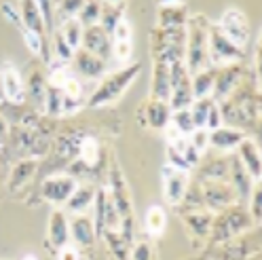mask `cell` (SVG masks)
Segmentation results:
<instances>
[{"instance_id":"ba28073f","label":"cell","mask_w":262,"mask_h":260,"mask_svg":"<svg viewBox=\"0 0 262 260\" xmlns=\"http://www.w3.org/2000/svg\"><path fill=\"white\" fill-rule=\"evenodd\" d=\"M239 78H241V68L237 63H226V66H220L216 70V78H214V87H211V93L214 102H222L226 100L228 93H233L235 85H239Z\"/></svg>"},{"instance_id":"cb8c5ba5","label":"cell","mask_w":262,"mask_h":260,"mask_svg":"<svg viewBox=\"0 0 262 260\" xmlns=\"http://www.w3.org/2000/svg\"><path fill=\"white\" fill-rule=\"evenodd\" d=\"M34 171H36V159H26L21 163H17V167L11 174V182H9L11 190H17L19 186H24L34 176Z\"/></svg>"},{"instance_id":"8992f818","label":"cell","mask_w":262,"mask_h":260,"mask_svg":"<svg viewBox=\"0 0 262 260\" xmlns=\"http://www.w3.org/2000/svg\"><path fill=\"white\" fill-rule=\"evenodd\" d=\"M85 51L102 57V59H108V55L112 53V42H110V34L100 26V24H93V26H87L83 30V40H80Z\"/></svg>"},{"instance_id":"44dd1931","label":"cell","mask_w":262,"mask_h":260,"mask_svg":"<svg viewBox=\"0 0 262 260\" xmlns=\"http://www.w3.org/2000/svg\"><path fill=\"white\" fill-rule=\"evenodd\" d=\"M216 66H207L199 72H194V78L190 80V85H192V95L194 97H205L211 93V87H214V78H216Z\"/></svg>"},{"instance_id":"8fae6325","label":"cell","mask_w":262,"mask_h":260,"mask_svg":"<svg viewBox=\"0 0 262 260\" xmlns=\"http://www.w3.org/2000/svg\"><path fill=\"white\" fill-rule=\"evenodd\" d=\"M72 59H74L76 72H80L87 78H100V76L106 74V59L85 51V49H76Z\"/></svg>"},{"instance_id":"83f0119b","label":"cell","mask_w":262,"mask_h":260,"mask_svg":"<svg viewBox=\"0 0 262 260\" xmlns=\"http://www.w3.org/2000/svg\"><path fill=\"white\" fill-rule=\"evenodd\" d=\"M121 19H123V7H121V3H104L100 21H97V24H100L108 32V34H110L112 28L117 26Z\"/></svg>"},{"instance_id":"60d3db41","label":"cell","mask_w":262,"mask_h":260,"mask_svg":"<svg viewBox=\"0 0 262 260\" xmlns=\"http://www.w3.org/2000/svg\"><path fill=\"white\" fill-rule=\"evenodd\" d=\"M188 224H190L199 235H205L207 229L211 226V218H209V216H190V218H188Z\"/></svg>"},{"instance_id":"277c9868","label":"cell","mask_w":262,"mask_h":260,"mask_svg":"<svg viewBox=\"0 0 262 260\" xmlns=\"http://www.w3.org/2000/svg\"><path fill=\"white\" fill-rule=\"evenodd\" d=\"M243 57L241 47L228 40L218 26H209V63L211 66H226V63H235Z\"/></svg>"},{"instance_id":"9c48e42d","label":"cell","mask_w":262,"mask_h":260,"mask_svg":"<svg viewBox=\"0 0 262 260\" xmlns=\"http://www.w3.org/2000/svg\"><path fill=\"white\" fill-rule=\"evenodd\" d=\"M0 85H3V97H7L11 104H24L26 85H24L21 74L17 72V68H15L13 63H5L3 66Z\"/></svg>"},{"instance_id":"bcb514c9","label":"cell","mask_w":262,"mask_h":260,"mask_svg":"<svg viewBox=\"0 0 262 260\" xmlns=\"http://www.w3.org/2000/svg\"><path fill=\"white\" fill-rule=\"evenodd\" d=\"M7 132H9V127H7V119H5L3 112H0V142H3V140L7 138Z\"/></svg>"},{"instance_id":"8d00e7d4","label":"cell","mask_w":262,"mask_h":260,"mask_svg":"<svg viewBox=\"0 0 262 260\" xmlns=\"http://www.w3.org/2000/svg\"><path fill=\"white\" fill-rule=\"evenodd\" d=\"M110 36H114V40H131V24L123 17L117 26L112 28L110 32Z\"/></svg>"},{"instance_id":"e575fe53","label":"cell","mask_w":262,"mask_h":260,"mask_svg":"<svg viewBox=\"0 0 262 260\" xmlns=\"http://www.w3.org/2000/svg\"><path fill=\"white\" fill-rule=\"evenodd\" d=\"M53 51H55V57L57 59H61V61H70L72 59V55H74V51L70 49V45L63 40V36L59 34V32H55V36H53Z\"/></svg>"},{"instance_id":"681fc988","label":"cell","mask_w":262,"mask_h":260,"mask_svg":"<svg viewBox=\"0 0 262 260\" xmlns=\"http://www.w3.org/2000/svg\"><path fill=\"white\" fill-rule=\"evenodd\" d=\"M106 3H123V0H106Z\"/></svg>"},{"instance_id":"836d02e7","label":"cell","mask_w":262,"mask_h":260,"mask_svg":"<svg viewBox=\"0 0 262 260\" xmlns=\"http://www.w3.org/2000/svg\"><path fill=\"white\" fill-rule=\"evenodd\" d=\"M36 5L42 13L47 32H53L55 30V0H36Z\"/></svg>"},{"instance_id":"7a4b0ae2","label":"cell","mask_w":262,"mask_h":260,"mask_svg":"<svg viewBox=\"0 0 262 260\" xmlns=\"http://www.w3.org/2000/svg\"><path fill=\"white\" fill-rule=\"evenodd\" d=\"M138 74H140V63H134V66H127V68L112 72L110 76H106L102 80V85L95 89V93L89 100V106L97 108V106H106L114 100H119V97L127 91V87L136 80Z\"/></svg>"},{"instance_id":"4316f807","label":"cell","mask_w":262,"mask_h":260,"mask_svg":"<svg viewBox=\"0 0 262 260\" xmlns=\"http://www.w3.org/2000/svg\"><path fill=\"white\" fill-rule=\"evenodd\" d=\"M83 26H80V21L76 19V17H72V19H66L63 24H61V30H59V34L63 36V40L70 45V49L72 51H76V49L80 47V40H83Z\"/></svg>"},{"instance_id":"4dcf8cb0","label":"cell","mask_w":262,"mask_h":260,"mask_svg":"<svg viewBox=\"0 0 262 260\" xmlns=\"http://www.w3.org/2000/svg\"><path fill=\"white\" fill-rule=\"evenodd\" d=\"M211 104H214V100L211 97H196V102L192 104V108L188 110L190 117H192V123L194 127H205V121H207V112L211 108Z\"/></svg>"},{"instance_id":"816d5d0a","label":"cell","mask_w":262,"mask_h":260,"mask_svg":"<svg viewBox=\"0 0 262 260\" xmlns=\"http://www.w3.org/2000/svg\"><path fill=\"white\" fill-rule=\"evenodd\" d=\"M55 3H57V0H55Z\"/></svg>"},{"instance_id":"7402d4cb","label":"cell","mask_w":262,"mask_h":260,"mask_svg":"<svg viewBox=\"0 0 262 260\" xmlns=\"http://www.w3.org/2000/svg\"><path fill=\"white\" fill-rule=\"evenodd\" d=\"M93 199H95L93 188H87V186H76V188H74V192L70 194V199L66 201V203H68V209H70V212H74V214H83L85 209L93 203Z\"/></svg>"},{"instance_id":"f907efd6","label":"cell","mask_w":262,"mask_h":260,"mask_svg":"<svg viewBox=\"0 0 262 260\" xmlns=\"http://www.w3.org/2000/svg\"><path fill=\"white\" fill-rule=\"evenodd\" d=\"M0 100H3V85H0Z\"/></svg>"},{"instance_id":"52a82bcc","label":"cell","mask_w":262,"mask_h":260,"mask_svg":"<svg viewBox=\"0 0 262 260\" xmlns=\"http://www.w3.org/2000/svg\"><path fill=\"white\" fill-rule=\"evenodd\" d=\"M163 184H165V199L171 205H178L188 190V174L184 169H176L167 165L163 169Z\"/></svg>"},{"instance_id":"ffe728a7","label":"cell","mask_w":262,"mask_h":260,"mask_svg":"<svg viewBox=\"0 0 262 260\" xmlns=\"http://www.w3.org/2000/svg\"><path fill=\"white\" fill-rule=\"evenodd\" d=\"M171 119V108L167 102L161 100H152L148 106H146V121L152 129H163Z\"/></svg>"},{"instance_id":"9a60e30c","label":"cell","mask_w":262,"mask_h":260,"mask_svg":"<svg viewBox=\"0 0 262 260\" xmlns=\"http://www.w3.org/2000/svg\"><path fill=\"white\" fill-rule=\"evenodd\" d=\"M68 239H70V224L66 220V214L55 209L51 214V220H49V241L55 250L68 246Z\"/></svg>"},{"instance_id":"ee69618b","label":"cell","mask_w":262,"mask_h":260,"mask_svg":"<svg viewBox=\"0 0 262 260\" xmlns=\"http://www.w3.org/2000/svg\"><path fill=\"white\" fill-rule=\"evenodd\" d=\"M134 260H150L152 258V252H150V246L148 243H138L134 248V254H131Z\"/></svg>"},{"instance_id":"1f68e13d","label":"cell","mask_w":262,"mask_h":260,"mask_svg":"<svg viewBox=\"0 0 262 260\" xmlns=\"http://www.w3.org/2000/svg\"><path fill=\"white\" fill-rule=\"evenodd\" d=\"M169 123H173L178 129H180V134L182 136H190L194 132V123H192V117H190V112L188 108H182V110H171V119Z\"/></svg>"},{"instance_id":"ab89813d","label":"cell","mask_w":262,"mask_h":260,"mask_svg":"<svg viewBox=\"0 0 262 260\" xmlns=\"http://www.w3.org/2000/svg\"><path fill=\"white\" fill-rule=\"evenodd\" d=\"M252 218L254 220H260L262 216V188L260 186H254L252 188Z\"/></svg>"},{"instance_id":"d4e9b609","label":"cell","mask_w":262,"mask_h":260,"mask_svg":"<svg viewBox=\"0 0 262 260\" xmlns=\"http://www.w3.org/2000/svg\"><path fill=\"white\" fill-rule=\"evenodd\" d=\"M28 95L32 104L36 108H45V97H47V85H45V78L40 72H32L30 80H28Z\"/></svg>"},{"instance_id":"f6af8a7d","label":"cell","mask_w":262,"mask_h":260,"mask_svg":"<svg viewBox=\"0 0 262 260\" xmlns=\"http://www.w3.org/2000/svg\"><path fill=\"white\" fill-rule=\"evenodd\" d=\"M57 260H78V250L70 248V246H63V248H59Z\"/></svg>"},{"instance_id":"603a6c76","label":"cell","mask_w":262,"mask_h":260,"mask_svg":"<svg viewBox=\"0 0 262 260\" xmlns=\"http://www.w3.org/2000/svg\"><path fill=\"white\" fill-rule=\"evenodd\" d=\"M231 167H233V169L228 171V174H231V178H233V186H235V190L241 194V197H248V194L252 192V176L248 174V169L241 165V161H239V159L233 161V165H231Z\"/></svg>"},{"instance_id":"5b68a950","label":"cell","mask_w":262,"mask_h":260,"mask_svg":"<svg viewBox=\"0 0 262 260\" xmlns=\"http://www.w3.org/2000/svg\"><path fill=\"white\" fill-rule=\"evenodd\" d=\"M222 34L235 42L237 47H245V42L250 40V21L245 17V13L239 11V9H226L220 17V24H218Z\"/></svg>"},{"instance_id":"3957f363","label":"cell","mask_w":262,"mask_h":260,"mask_svg":"<svg viewBox=\"0 0 262 260\" xmlns=\"http://www.w3.org/2000/svg\"><path fill=\"white\" fill-rule=\"evenodd\" d=\"M184 42H186V30L184 28H165L152 34V49H155V61L171 63L182 61L184 57Z\"/></svg>"},{"instance_id":"f546056e","label":"cell","mask_w":262,"mask_h":260,"mask_svg":"<svg viewBox=\"0 0 262 260\" xmlns=\"http://www.w3.org/2000/svg\"><path fill=\"white\" fill-rule=\"evenodd\" d=\"M85 0H57L55 3V24H63L66 19H72L78 15Z\"/></svg>"},{"instance_id":"f35d334b","label":"cell","mask_w":262,"mask_h":260,"mask_svg":"<svg viewBox=\"0 0 262 260\" xmlns=\"http://www.w3.org/2000/svg\"><path fill=\"white\" fill-rule=\"evenodd\" d=\"M220 125H222V112H220L218 102H214V104H211V108H209V112H207L205 127H209L211 132H214V129H218Z\"/></svg>"},{"instance_id":"74e56055","label":"cell","mask_w":262,"mask_h":260,"mask_svg":"<svg viewBox=\"0 0 262 260\" xmlns=\"http://www.w3.org/2000/svg\"><path fill=\"white\" fill-rule=\"evenodd\" d=\"M112 53L119 61H127L131 57V40H117L112 45Z\"/></svg>"},{"instance_id":"484cf974","label":"cell","mask_w":262,"mask_h":260,"mask_svg":"<svg viewBox=\"0 0 262 260\" xmlns=\"http://www.w3.org/2000/svg\"><path fill=\"white\" fill-rule=\"evenodd\" d=\"M102 7H104V0H85V5L80 7L76 19L80 21V26L87 28L100 21V15H102Z\"/></svg>"},{"instance_id":"7bdbcfd3","label":"cell","mask_w":262,"mask_h":260,"mask_svg":"<svg viewBox=\"0 0 262 260\" xmlns=\"http://www.w3.org/2000/svg\"><path fill=\"white\" fill-rule=\"evenodd\" d=\"M167 157H169V165H171V167H176V169H184V171H186V169L190 167V165L186 163V159H184L182 155H180V153L173 148V146H169Z\"/></svg>"},{"instance_id":"f1b7e54d","label":"cell","mask_w":262,"mask_h":260,"mask_svg":"<svg viewBox=\"0 0 262 260\" xmlns=\"http://www.w3.org/2000/svg\"><path fill=\"white\" fill-rule=\"evenodd\" d=\"M165 224H167V216L161 205H152L146 212V229H148L150 235H161L165 231Z\"/></svg>"},{"instance_id":"6da1fadb","label":"cell","mask_w":262,"mask_h":260,"mask_svg":"<svg viewBox=\"0 0 262 260\" xmlns=\"http://www.w3.org/2000/svg\"><path fill=\"white\" fill-rule=\"evenodd\" d=\"M209 26L211 24L201 13L186 19L184 55H186L188 74H194L209 66Z\"/></svg>"},{"instance_id":"d590c367","label":"cell","mask_w":262,"mask_h":260,"mask_svg":"<svg viewBox=\"0 0 262 260\" xmlns=\"http://www.w3.org/2000/svg\"><path fill=\"white\" fill-rule=\"evenodd\" d=\"M188 140H190V144H192L199 153H203L207 146H209V134L205 132V127H196L194 132L188 136Z\"/></svg>"},{"instance_id":"ac0fdd59","label":"cell","mask_w":262,"mask_h":260,"mask_svg":"<svg viewBox=\"0 0 262 260\" xmlns=\"http://www.w3.org/2000/svg\"><path fill=\"white\" fill-rule=\"evenodd\" d=\"M169 66L155 61V76H152V100L169 102Z\"/></svg>"},{"instance_id":"d6986e66","label":"cell","mask_w":262,"mask_h":260,"mask_svg":"<svg viewBox=\"0 0 262 260\" xmlns=\"http://www.w3.org/2000/svg\"><path fill=\"white\" fill-rule=\"evenodd\" d=\"M70 235L72 239L78 243V246H91L93 243V237H95V226L91 222V218L87 216H76L72 222H70Z\"/></svg>"},{"instance_id":"4fadbf2b","label":"cell","mask_w":262,"mask_h":260,"mask_svg":"<svg viewBox=\"0 0 262 260\" xmlns=\"http://www.w3.org/2000/svg\"><path fill=\"white\" fill-rule=\"evenodd\" d=\"M203 194H205V203L209 207H226L228 203L233 201V197H235L233 186L224 184L222 180H209V182H205Z\"/></svg>"},{"instance_id":"d6a6232c","label":"cell","mask_w":262,"mask_h":260,"mask_svg":"<svg viewBox=\"0 0 262 260\" xmlns=\"http://www.w3.org/2000/svg\"><path fill=\"white\" fill-rule=\"evenodd\" d=\"M78 155H80V159H83L87 165H93L97 161V155H100L97 142L93 138H83V140H80V146H78Z\"/></svg>"},{"instance_id":"c3c4849f","label":"cell","mask_w":262,"mask_h":260,"mask_svg":"<svg viewBox=\"0 0 262 260\" xmlns=\"http://www.w3.org/2000/svg\"><path fill=\"white\" fill-rule=\"evenodd\" d=\"M24 260H36V258H34V256H26Z\"/></svg>"},{"instance_id":"7dc6e473","label":"cell","mask_w":262,"mask_h":260,"mask_svg":"<svg viewBox=\"0 0 262 260\" xmlns=\"http://www.w3.org/2000/svg\"><path fill=\"white\" fill-rule=\"evenodd\" d=\"M188 0H157V5H186Z\"/></svg>"},{"instance_id":"e0dca14e","label":"cell","mask_w":262,"mask_h":260,"mask_svg":"<svg viewBox=\"0 0 262 260\" xmlns=\"http://www.w3.org/2000/svg\"><path fill=\"white\" fill-rule=\"evenodd\" d=\"M241 140H243L241 132L231 129V127H222V125L209 134V144L218 150H233L241 144Z\"/></svg>"},{"instance_id":"5bb4252c","label":"cell","mask_w":262,"mask_h":260,"mask_svg":"<svg viewBox=\"0 0 262 260\" xmlns=\"http://www.w3.org/2000/svg\"><path fill=\"white\" fill-rule=\"evenodd\" d=\"M188 19L186 5H161L157 15V26L161 30L165 28H184Z\"/></svg>"},{"instance_id":"2e32d148","label":"cell","mask_w":262,"mask_h":260,"mask_svg":"<svg viewBox=\"0 0 262 260\" xmlns=\"http://www.w3.org/2000/svg\"><path fill=\"white\" fill-rule=\"evenodd\" d=\"M237 148H239V161H241V165L248 169V174L252 178H260V174H262L260 167L262 165H260V150H258L256 142L243 138Z\"/></svg>"},{"instance_id":"b9f144b4","label":"cell","mask_w":262,"mask_h":260,"mask_svg":"<svg viewBox=\"0 0 262 260\" xmlns=\"http://www.w3.org/2000/svg\"><path fill=\"white\" fill-rule=\"evenodd\" d=\"M0 9H3V13H5V17L11 21V24H15V26H17L19 30H21V17H19V9L17 7H15V5H11V3H3V7H0Z\"/></svg>"},{"instance_id":"7c38bea8","label":"cell","mask_w":262,"mask_h":260,"mask_svg":"<svg viewBox=\"0 0 262 260\" xmlns=\"http://www.w3.org/2000/svg\"><path fill=\"white\" fill-rule=\"evenodd\" d=\"M17 9H19V17H21V24H24L21 28H28V30L34 32V34L45 38L47 26H45L42 13H40V9L36 5V0H19Z\"/></svg>"},{"instance_id":"30bf717a","label":"cell","mask_w":262,"mask_h":260,"mask_svg":"<svg viewBox=\"0 0 262 260\" xmlns=\"http://www.w3.org/2000/svg\"><path fill=\"white\" fill-rule=\"evenodd\" d=\"M76 186L78 184L72 176H53L42 184V197L51 203H66Z\"/></svg>"}]
</instances>
